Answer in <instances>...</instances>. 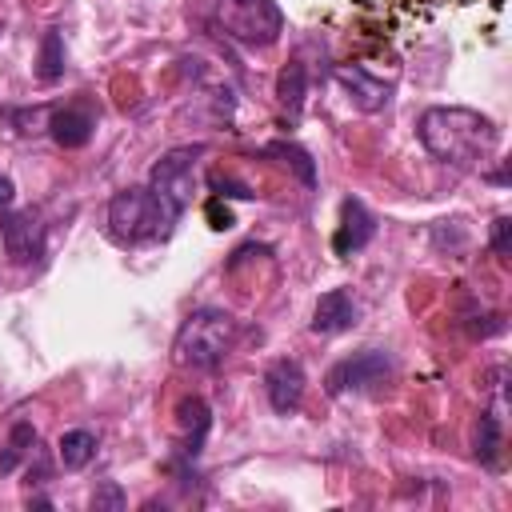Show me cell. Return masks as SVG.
Listing matches in <instances>:
<instances>
[{"label": "cell", "instance_id": "obj_13", "mask_svg": "<svg viewBox=\"0 0 512 512\" xmlns=\"http://www.w3.org/2000/svg\"><path fill=\"white\" fill-rule=\"evenodd\" d=\"M176 424H180V432H184V452L188 456H196L200 452V444H204V432H208V424H212V416H208V404L200 400V396H188V400H180V408H176Z\"/></svg>", "mask_w": 512, "mask_h": 512}, {"label": "cell", "instance_id": "obj_8", "mask_svg": "<svg viewBox=\"0 0 512 512\" xmlns=\"http://www.w3.org/2000/svg\"><path fill=\"white\" fill-rule=\"evenodd\" d=\"M372 232H376L372 212H368L360 200H344V204H340V224H336V236H332L336 256H352V252H360V248L372 240Z\"/></svg>", "mask_w": 512, "mask_h": 512}, {"label": "cell", "instance_id": "obj_5", "mask_svg": "<svg viewBox=\"0 0 512 512\" xmlns=\"http://www.w3.org/2000/svg\"><path fill=\"white\" fill-rule=\"evenodd\" d=\"M192 156H200V148H176V152H168L164 160H156V164H152V176H148L152 196H156L176 220L184 216V208L192 204V192H196Z\"/></svg>", "mask_w": 512, "mask_h": 512}, {"label": "cell", "instance_id": "obj_4", "mask_svg": "<svg viewBox=\"0 0 512 512\" xmlns=\"http://www.w3.org/2000/svg\"><path fill=\"white\" fill-rule=\"evenodd\" d=\"M216 24L244 48H268L284 32V12L276 0H216Z\"/></svg>", "mask_w": 512, "mask_h": 512}, {"label": "cell", "instance_id": "obj_2", "mask_svg": "<svg viewBox=\"0 0 512 512\" xmlns=\"http://www.w3.org/2000/svg\"><path fill=\"white\" fill-rule=\"evenodd\" d=\"M232 340H236V320L228 312H220V308H196L180 324L172 352H176V364L180 368L208 372V368H216L228 356Z\"/></svg>", "mask_w": 512, "mask_h": 512}, {"label": "cell", "instance_id": "obj_14", "mask_svg": "<svg viewBox=\"0 0 512 512\" xmlns=\"http://www.w3.org/2000/svg\"><path fill=\"white\" fill-rule=\"evenodd\" d=\"M56 456H60V464H64L68 472H76V468H84V464L96 456V436H92L88 428H68V432L56 440Z\"/></svg>", "mask_w": 512, "mask_h": 512}, {"label": "cell", "instance_id": "obj_19", "mask_svg": "<svg viewBox=\"0 0 512 512\" xmlns=\"http://www.w3.org/2000/svg\"><path fill=\"white\" fill-rule=\"evenodd\" d=\"M268 152H272V156H280L288 168H296V176H300L308 188L316 184V168H312V160H308V152H304V148H296V144H268Z\"/></svg>", "mask_w": 512, "mask_h": 512}, {"label": "cell", "instance_id": "obj_20", "mask_svg": "<svg viewBox=\"0 0 512 512\" xmlns=\"http://www.w3.org/2000/svg\"><path fill=\"white\" fill-rule=\"evenodd\" d=\"M124 504H128V496H124V488L116 480H104L92 492V512H124Z\"/></svg>", "mask_w": 512, "mask_h": 512}, {"label": "cell", "instance_id": "obj_9", "mask_svg": "<svg viewBox=\"0 0 512 512\" xmlns=\"http://www.w3.org/2000/svg\"><path fill=\"white\" fill-rule=\"evenodd\" d=\"M360 308L352 300L348 288H328L320 300H316V312H312V332L320 336H336V332H348L356 324Z\"/></svg>", "mask_w": 512, "mask_h": 512}, {"label": "cell", "instance_id": "obj_12", "mask_svg": "<svg viewBox=\"0 0 512 512\" xmlns=\"http://www.w3.org/2000/svg\"><path fill=\"white\" fill-rule=\"evenodd\" d=\"M92 112L80 108V104H68V108H52V120H48V132L60 148H84L92 140Z\"/></svg>", "mask_w": 512, "mask_h": 512}, {"label": "cell", "instance_id": "obj_3", "mask_svg": "<svg viewBox=\"0 0 512 512\" xmlns=\"http://www.w3.org/2000/svg\"><path fill=\"white\" fill-rule=\"evenodd\" d=\"M108 224H112V236L116 240L144 244V240L168 236L172 224H176V216L152 196V188H120L108 200Z\"/></svg>", "mask_w": 512, "mask_h": 512}, {"label": "cell", "instance_id": "obj_24", "mask_svg": "<svg viewBox=\"0 0 512 512\" xmlns=\"http://www.w3.org/2000/svg\"><path fill=\"white\" fill-rule=\"evenodd\" d=\"M208 220H212V228H232V212H228V208H220V200H212V204H208Z\"/></svg>", "mask_w": 512, "mask_h": 512}, {"label": "cell", "instance_id": "obj_18", "mask_svg": "<svg viewBox=\"0 0 512 512\" xmlns=\"http://www.w3.org/2000/svg\"><path fill=\"white\" fill-rule=\"evenodd\" d=\"M32 444H36V428H32L28 420L12 424V432H8V444H4V452H0V476H12V472L20 468V460L32 452Z\"/></svg>", "mask_w": 512, "mask_h": 512}, {"label": "cell", "instance_id": "obj_10", "mask_svg": "<svg viewBox=\"0 0 512 512\" xmlns=\"http://www.w3.org/2000/svg\"><path fill=\"white\" fill-rule=\"evenodd\" d=\"M0 236H4V248L16 264H32L40 256V220L36 212H12L4 224H0Z\"/></svg>", "mask_w": 512, "mask_h": 512}, {"label": "cell", "instance_id": "obj_6", "mask_svg": "<svg viewBox=\"0 0 512 512\" xmlns=\"http://www.w3.org/2000/svg\"><path fill=\"white\" fill-rule=\"evenodd\" d=\"M388 376H392V360H388V352H380V348H364V352H356V356L332 364L328 376H324V388H328V396L368 392V388L384 384Z\"/></svg>", "mask_w": 512, "mask_h": 512}, {"label": "cell", "instance_id": "obj_15", "mask_svg": "<svg viewBox=\"0 0 512 512\" xmlns=\"http://www.w3.org/2000/svg\"><path fill=\"white\" fill-rule=\"evenodd\" d=\"M304 92H308V72L304 64H284L280 76H276V100L288 108V116H300V104H304Z\"/></svg>", "mask_w": 512, "mask_h": 512}, {"label": "cell", "instance_id": "obj_21", "mask_svg": "<svg viewBox=\"0 0 512 512\" xmlns=\"http://www.w3.org/2000/svg\"><path fill=\"white\" fill-rule=\"evenodd\" d=\"M488 244H492V252H496L500 260H508V256H512V216H496V220H492Z\"/></svg>", "mask_w": 512, "mask_h": 512}, {"label": "cell", "instance_id": "obj_16", "mask_svg": "<svg viewBox=\"0 0 512 512\" xmlns=\"http://www.w3.org/2000/svg\"><path fill=\"white\" fill-rule=\"evenodd\" d=\"M64 76V36L60 28H48L40 40V56H36V80L56 84Z\"/></svg>", "mask_w": 512, "mask_h": 512}, {"label": "cell", "instance_id": "obj_22", "mask_svg": "<svg viewBox=\"0 0 512 512\" xmlns=\"http://www.w3.org/2000/svg\"><path fill=\"white\" fill-rule=\"evenodd\" d=\"M48 120H52V108H32V112H12V124H16L20 132H40V128H48Z\"/></svg>", "mask_w": 512, "mask_h": 512}, {"label": "cell", "instance_id": "obj_23", "mask_svg": "<svg viewBox=\"0 0 512 512\" xmlns=\"http://www.w3.org/2000/svg\"><path fill=\"white\" fill-rule=\"evenodd\" d=\"M212 188H220V196H240V200H248V196H252V188H248V184H240V180H224V176H216V180H212Z\"/></svg>", "mask_w": 512, "mask_h": 512}, {"label": "cell", "instance_id": "obj_7", "mask_svg": "<svg viewBox=\"0 0 512 512\" xmlns=\"http://www.w3.org/2000/svg\"><path fill=\"white\" fill-rule=\"evenodd\" d=\"M304 368H300V360H276L268 372H264V392H268V404L280 412V416H288V412H296L300 408V400H304Z\"/></svg>", "mask_w": 512, "mask_h": 512}, {"label": "cell", "instance_id": "obj_1", "mask_svg": "<svg viewBox=\"0 0 512 512\" xmlns=\"http://www.w3.org/2000/svg\"><path fill=\"white\" fill-rule=\"evenodd\" d=\"M416 132L428 156L452 168H484V160L496 152V124L476 108L436 104L420 116Z\"/></svg>", "mask_w": 512, "mask_h": 512}, {"label": "cell", "instance_id": "obj_11", "mask_svg": "<svg viewBox=\"0 0 512 512\" xmlns=\"http://www.w3.org/2000/svg\"><path fill=\"white\" fill-rule=\"evenodd\" d=\"M336 80L348 88V100L360 108V112H380L384 104H388V96H392V88L384 84V80H376L372 72H364V68H348V64H340L336 68Z\"/></svg>", "mask_w": 512, "mask_h": 512}, {"label": "cell", "instance_id": "obj_25", "mask_svg": "<svg viewBox=\"0 0 512 512\" xmlns=\"http://www.w3.org/2000/svg\"><path fill=\"white\" fill-rule=\"evenodd\" d=\"M12 196H16V184H12V176H4V172H0V208H4V204H12Z\"/></svg>", "mask_w": 512, "mask_h": 512}, {"label": "cell", "instance_id": "obj_17", "mask_svg": "<svg viewBox=\"0 0 512 512\" xmlns=\"http://www.w3.org/2000/svg\"><path fill=\"white\" fill-rule=\"evenodd\" d=\"M500 444H504L500 416L496 412H480V420H476V460L496 468L500 464Z\"/></svg>", "mask_w": 512, "mask_h": 512}]
</instances>
